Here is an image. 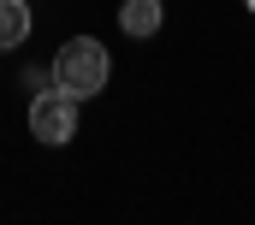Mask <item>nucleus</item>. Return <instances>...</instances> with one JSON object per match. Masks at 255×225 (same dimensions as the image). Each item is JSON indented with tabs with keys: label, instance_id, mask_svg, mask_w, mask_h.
Masks as SVG:
<instances>
[{
	"label": "nucleus",
	"instance_id": "7ed1b4c3",
	"mask_svg": "<svg viewBox=\"0 0 255 225\" xmlns=\"http://www.w3.org/2000/svg\"><path fill=\"white\" fill-rule=\"evenodd\" d=\"M119 24H125V36H154L166 24V12H160V0H125L119 6Z\"/></svg>",
	"mask_w": 255,
	"mask_h": 225
},
{
	"label": "nucleus",
	"instance_id": "39448f33",
	"mask_svg": "<svg viewBox=\"0 0 255 225\" xmlns=\"http://www.w3.org/2000/svg\"><path fill=\"white\" fill-rule=\"evenodd\" d=\"M244 6H255V0H244Z\"/></svg>",
	"mask_w": 255,
	"mask_h": 225
},
{
	"label": "nucleus",
	"instance_id": "20e7f679",
	"mask_svg": "<svg viewBox=\"0 0 255 225\" xmlns=\"http://www.w3.org/2000/svg\"><path fill=\"white\" fill-rule=\"evenodd\" d=\"M30 36V6L24 0H0V48H18Z\"/></svg>",
	"mask_w": 255,
	"mask_h": 225
},
{
	"label": "nucleus",
	"instance_id": "f257e3e1",
	"mask_svg": "<svg viewBox=\"0 0 255 225\" xmlns=\"http://www.w3.org/2000/svg\"><path fill=\"white\" fill-rule=\"evenodd\" d=\"M107 71H113V59H107V48H101L95 36H71L60 54H54V89L89 101V95L107 89Z\"/></svg>",
	"mask_w": 255,
	"mask_h": 225
},
{
	"label": "nucleus",
	"instance_id": "f03ea898",
	"mask_svg": "<svg viewBox=\"0 0 255 225\" xmlns=\"http://www.w3.org/2000/svg\"><path fill=\"white\" fill-rule=\"evenodd\" d=\"M71 130H77V95L42 89V95L30 101V136L48 142V148H60V142H71Z\"/></svg>",
	"mask_w": 255,
	"mask_h": 225
}]
</instances>
